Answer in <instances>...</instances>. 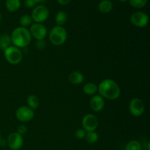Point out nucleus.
<instances>
[{
  "instance_id": "f257e3e1",
  "label": "nucleus",
  "mask_w": 150,
  "mask_h": 150,
  "mask_svg": "<svg viewBox=\"0 0 150 150\" xmlns=\"http://www.w3.org/2000/svg\"><path fill=\"white\" fill-rule=\"evenodd\" d=\"M98 92L102 98L114 100L120 98L121 90L119 85L112 79H104L100 83Z\"/></svg>"
},
{
  "instance_id": "f03ea898",
  "label": "nucleus",
  "mask_w": 150,
  "mask_h": 150,
  "mask_svg": "<svg viewBox=\"0 0 150 150\" xmlns=\"http://www.w3.org/2000/svg\"><path fill=\"white\" fill-rule=\"evenodd\" d=\"M11 42L17 48H24L31 42L32 36L29 29L22 26L16 28L10 35Z\"/></svg>"
},
{
  "instance_id": "7ed1b4c3",
  "label": "nucleus",
  "mask_w": 150,
  "mask_h": 150,
  "mask_svg": "<svg viewBox=\"0 0 150 150\" xmlns=\"http://www.w3.org/2000/svg\"><path fill=\"white\" fill-rule=\"evenodd\" d=\"M67 38V31L60 26H56L51 29L49 34V40L55 45H61L64 43Z\"/></svg>"
},
{
  "instance_id": "20e7f679",
  "label": "nucleus",
  "mask_w": 150,
  "mask_h": 150,
  "mask_svg": "<svg viewBox=\"0 0 150 150\" xmlns=\"http://www.w3.org/2000/svg\"><path fill=\"white\" fill-rule=\"evenodd\" d=\"M6 60L11 64H18L21 62L23 57L21 51L16 46H10L4 51Z\"/></svg>"
},
{
  "instance_id": "39448f33",
  "label": "nucleus",
  "mask_w": 150,
  "mask_h": 150,
  "mask_svg": "<svg viewBox=\"0 0 150 150\" xmlns=\"http://www.w3.org/2000/svg\"><path fill=\"white\" fill-rule=\"evenodd\" d=\"M49 16L48 9L45 5H38L34 8L32 13V21L35 23H41L45 21Z\"/></svg>"
},
{
  "instance_id": "423d86ee",
  "label": "nucleus",
  "mask_w": 150,
  "mask_h": 150,
  "mask_svg": "<svg viewBox=\"0 0 150 150\" xmlns=\"http://www.w3.org/2000/svg\"><path fill=\"white\" fill-rule=\"evenodd\" d=\"M31 36L33 37L37 40H44L47 35V29L42 23H35L31 25L29 29Z\"/></svg>"
},
{
  "instance_id": "0eeeda50",
  "label": "nucleus",
  "mask_w": 150,
  "mask_h": 150,
  "mask_svg": "<svg viewBox=\"0 0 150 150\" xmlns=\"http://www.w3.org/2000/svg\"><path fill=\"white\" fill-rule=\"evenodd\" d=\"M98 126V120L96 116L88 114L83 117L82 120V127L87 132L95 131Z\"/></svg>"
},
{
  "instance_id": "6e6552de",
  "label": "nucleus",
  "mask_w": 150,
  "mask_h": 150,
  "mask_svg": "<svg viewBox=\"0 0 150 150\" xmlns=\"http://www.w3.org/2000/svg\"><path fill=\"white\" fill-rule=\"evenodd\" d=\"M129 110L130 114L136 117H139L144 114L145 110L144 103L139 98H134L129 104Z\"/></svg>"
},
{
  "instance_id": "1a4fd4ad",
  "label": "nucleus",
  "mask_w": 150,
  "mask_h": 150,
  "mask_svg": "<svg viewBox=\"0 0 150 150\" xmlns=\"http://www.w3.org/2000/svg\"><path fill=\"white\" fill-rule=\"evenodd\" d=\"M130 21L137 27H144L149 23V16L144 12H136L130 16Z\"/></svg>"
},
{
  "instance_id": "9d476101",
  "label": "nucleus",
  "mask_w": 150,
  "mask_h": 150,
  "mask_svg": "<svg viewBox=\"0 0 150 150\" xmlns=\"http://www.w3.org/2000/svg\"><path fill=\"white\" fill-rule=\"evenodd\" d=\"M35 115L34 111L28 106H21L17 109L16 116L19 121L22 122L30 121L32 120Z\"/></svg>"
},
{
  "instance_id": "9b49d317",
  "label": "nucleus",
  "mask_w": 150,
  "mask_h": 150,
  "mask_svg": "<svg viewBox=\"0 0 150 150\" xmlns=\"http://www.w3.org/2000/svg\"><path fill=\"white\" fill-rule=\"evenodd\" d=\"M23 136L17 132H13L9 135L7 140V144L9 147L13 150H18L23 146Z\"/></svg>"
},
{
  "instance_id": "f8f14e48",
  "label": "nucleus",
  "mask_w": 150,
  "mask_h": 150,
  "mask_svg": "<svg viewBox=\"0 0 150 150\" xmlns=\"http://www.w3.org/2000/svg\"><path fill=\"white\" fill-rule=\"evenodd\" d=\"M90 108L95 112H100L105 106V101L100 95H94L89 101Z\"/></svg>"
},
{
  "instance_id": "ddd939ff",
  "label": "nucleus",
  "mask_w": 150,
  "mask_h": 150,
  "mask_svg": "<svg viewBox=\"0 0 150 150\" xmlns=\"http://www.w3.org/2000/svg\"><path fill=\"white\" fill-rule=\"evenodd\" d=\"M69 81L73 84H80V83H83V80H84V76L79 71H74L72 72L70 74L68 77Z\"/></svg>"
},
{
  "instance_id": "4468645a",
  "label": "nucleus",
  "mask_w": 150,
  "mask_h": 150,
  "mask_svg": "<svg viewBox=\"0 0 150 150\" xmlns=\"http://www.w3.org/2000/svg\"><path fill=\"white\" fill-rule=\"evenodd\" d=\"M113 8L112 2L109 0H103L98 4V10L103 13H108Z\"/></svg>"
},
{
  "instance_id": "2eb2a0df",
  "label": "nucleus",
  "mask_w": 150,
  "mask_h": 150,
  "mask_svg": "<svg viewBox=\"0 0 150 150\" xmlns=\"http://www.w3.org/2000/svg\"><path fill=\"white\" fill-rule=\"evenodd\" d=\"M11 42V38L9 35L4 33L0 35V49L4 51L10 46Z\"/></svg>"
},
{
  "instance_id": "dca6fc26",
  "label": "nucleus",
  "mask_w": 150,
  "mask_h": 150,
  "mask_svg": "<svg viewBox=\"0 0 150 150\" xmlns=\"http://www.w3.org/2000/svg\"><path fill=\"white\" fill-rule=\"evenodd\" d=\"M98 90V87L95 83L89 82L86 83L83 87V91L87 95H95Z\"/></svg>"
},
{
  "instance_id": "f3484780",
  "label": "nucleus",
  "mask_w": 150,
  "mask_h": 150,
  "mask_svg": "<svg viewBox=\"0 0 150 150\" xmlns=\"http://www.w3.org/2000/svg\"><path fill=\"white\" fill-rule=\"evenodd\" d=\"M68 19V16H67V13L64 11H59L57 13L55 16V21L57 23L58 26H63L65 24L66 22L67 21Z\"/></svg>"
},
{
  "instance_id": "a211bd4d",
  "label": "nucleus",
  "mask_w": 150,
  "mask_h": 150,
  "mask_svg": "<svg viewBox=\"0 0 150 150\" xmlns=\"http://www.w3.org/2000/svg\"><path fill=\"white\" fill-rule=\"evenodd\" d=\"M26 103L28 104V107L32 108V110L37 109L39 107L40 101L36 95H31L26 99Z\"/></svg>"
},
{
  "instance_id": "6ab92c4d",
  "label": "nucleus",
  "mask_w": 150,
  "mask_h": 150,
  "mask_svg": "<svg viewBox=\"0 0 150 150\" xmlns=\"http://www.w3.org/2000/svg\"><path fill=\"white\" fill-rule=\"evenodd\" d=\"M6 7L10 12H16L21 6L20 0H6Z\"/></svg>"
},
{
  "instance_id": "aec40b11",
  "label": "nucleus",
  "mask_w": 150,
  "mask_h": 150,
  "mask_svg": "<svg viewBox=\"0 0 150 150\" xmlns=\"http://www.w3.org/2000/svg\"><path fill=\"white\" fill-rule=\"evenodd\" d=\"M86 140L89 144H95L98 142V135L96 132L91 131L87 132L86 134Z\"/></svg>"
},
{
  "instance_id": "412c9836",
  "label": "nucleus",
  "mask_w": 150,
  "mask_h": 150,
  "mask_svg": "<svg viewBox=\"0 0 150 150\" xmlns=\"http://www.w3.org/2000/svg\"><path fill=\"white\" fill-rule=\"evenodd\" d=\"M125 150H142V146L138 141L132 140L127 143Z\"/></svg>"
},
{
  "instance_id": "4be33fe9",
  "label": "nucleus",
  "mask_w": 150,
  "mask_h": 150,
  "mask_svg": "<svg viewBox=\"0 0 150 150\" xmlns=\"http://www.w3.org/2000/svg\"><path fill=\"white\" fill-rule=\"evenodd\" d=\"M32 17L30 16H29V15H24V16H23L20 18V23L22 27L26 28V26H30L32 24Z\"/></svg>"
},
{
  "instance_id": "5701e85b",
  "label": "nucleus",
  "mask_w": 150,
  "mask_h": 150,
  "mask_svg": "<svg viewBox=\"0 0 150 150\" xmlns=\"http://www.w3.org/2000/svg\"><path fill=\"white\" fill-rule=\"evenodd\" d=\"M147 3V0H130V4L134 8H142Z\"/></svg>"
},
{
  "instance_id": "b1692460",
  "label": "nucleus",
  "mask_w": 150,
  "mask_h": 150,
  "mask_svg": "<svg viewBox=\"0 0 150 150\" xmlns=\"http://www.w3.org/2000/svg\"><path fill=\"white\" fill-rule=\"evenodd\" d=\"M86 130H83V129L82 128H79L76 131L75 136H76V137L78 139H84L85 136H86Z\"/></svg>"
},
{
  "instance_id": "393cba45",
  "label": "nucleus",
  "mask_w": 150,
  "mask_h": 150,
  "mask_svg": "<svg viewBox=\"0 0 150 150\" xmlns=\"http://www.w3.org/2000/svg\"><path fill=\"white\" fill-rule=\"evenodd\" d=\"M26 132H27V127L24 125H20L18 127L17 129V133L18 134H20L21 136H23V135L26 134Z\"/></svg>"
},
{
  "instance_id": "a878e982",
  "label": "nucleus",
  "mask_w": 150,
  "mask_h": 150,
  "mask_svg": "<svg viewBox=\"0 0 150 150\" xmlns=\"http://www.w3.org/2000/svg\"><path fill=\"white\" fill-rule=\"evenodd\" d=\"M24 4L26 7L31 8V7H33L36 5L37 1L36 0H25Z\"/></svg>"
},
{
  "instance_id": "bb28decb",
  "label": "nucleus",
  "mask_w": 150,
  "mask_h": 150,
  "mask_svg": "<svg viewBox=\"0 0 150 150\" xmlns=\"http://www.w3.org/2000/svg\"><path fill=\"white\" fill-rule=\"evenodd\" d=\"M45 46V42H44L43 40H37L36 42V47L40 49H42Z\"/></svg>"
},
{
  "instance_id": "cd10ccee",
  "label": "nucleus",
  "mask_w": 150,
  "mask_h": 150,
  "mask_svg": "<svg viewBox=\"0 0 150 150\" xmlns=\"http://www.w3.org/2000/svg\"><path fill=\"white\" fill-rule=\"evenodd\" d=\"M58 2L60 4H62V5H66V4H68L71 1V0H57Z\"/></svg>"
},
{
  "instance_id": "c85d7f7f",
  "label": "nucleus",
  "mask_w": 150,
  "mask_h": 150,
  "mask_svg": "<svg viewBox=\"0 0 150 150\" xmlns=\"http://www.w3.org/2000/svg\"><path fill=\"white\" fill-rule=\"evenodd\" d=\"M46 0H36L37 3L38 2H44V1H45Z\"/></svg>"
},
{
  "instance_id": "c756f323",
  "label": "nucleus",
  "mask_w": 150,
  "mask_h": 150,
  "mask_svg": "<svg viewBox=\"0 0 150 150\" xmlns=\"http://www.w3.org/2000/svg\"><path fill=\"white\" fill-rule=\"evenodd\" d=\"M119 1H120V2H126L127 0H119Z\"/></svg>"
},
{
  "instance_id": "7c9ffc66",
  "label": "nucleus",
  "mask_w": 150,
  "mask_h": 150,
  "mask_svg": "<svg viewBox=\"0 0 150 150\" xmlns=\"http://www.w3.org/2000/svg\"><path fill=\"white\" fill-rule=\"evenodd\" d=\"M1 13H0V22H1Z\"/></svg>"
},
{
  "instance_id": "2f4dec72",
  "label": "nucleus",
  "mask_w": 150,
  "mask_h": 150,
  "mask_svg": "<svg viewBox=\"0 0 150 150\" xmlns=\"http://www.w3.org/2000/svg\"><path fill=\"white\" fill-rule=\"evenodd\" d=\"M0 140H1V133H0Z\"/></svg>"
}]
</instances>
